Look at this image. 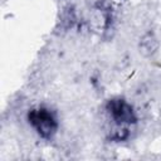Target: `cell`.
<instances>
[{"mask_svg":"<svg viewBox=\"0 0 161 161\" xmlns=\"http://www.w3.org/2000/svg\"><path fill=\"white\" fill-rule=\"evenodd\" d=\"M29 122L35 128V131L45 138L52 137L53 133L57 131V121L53 113L45 108H38L30 111Z\"/></svg>","mask_w":161,"mask_h":161,"instance_id":"obj_1","label":"cell"},{"mask_svg":"<svg viewBox=\"0 0 161 161\" xmlns=\"http://www.w3.org/2000/svg\"><path fill=\"white\" fill-rule=\"evenodd\" d=\"M108 112L112 119L118 125H131L135 122V114L128 103L122 99H114L108 103Z\"/></svg>","mask_w":161,"mask_h":161,"instance_id":"obj_2","label":"cell"}]
</instances>
